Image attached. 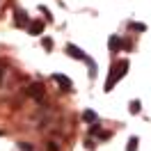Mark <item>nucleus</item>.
Returning <instances> with one entry per match:
<instances>
[{"label": "nucleus", "instance_id": "10", "mask_svg": "<svg viewBox=\"0 0 151 151\" xmlns=\"http://www.w3.org/2000/svg\"><path fill=\"white\" fill-rule=\"evenodd\" d=\"M128 110H131L133 114H137L140 112V101H131V108H128Z\"/></svg>", "mask_w": 151, "mask_h": 151}, {"label": "nucleus", "instance_id": "1", "mask_svg": "<svg viewBox=\"0 0 151 151\" xmlns=\"http://www.w3.org/2000/svg\"><path fill=\"white\" fill-rule=\"evenodd\" d=\"M126 69H128V60H122L117 66H112V73H110V78H108V83H105V92H110L112 89V85L119 80V78H124V73H126Z\"/></svg>", "mask_w": 151, "mask_h": 151}, {"label": "nucleus", "instance_id": "12", "mask_svg": "<svg viewBox=\"0 0 151 151\" xmlns=\"http://www.w3.org/2000/svg\"><path fill=\"white\" fill-rule=\"evenodd\" d=\"M48 151H60V147H57V142H48Z\"/></svg>", "mask_w": 151, "mask_h": 151}, {"label": "nucleus", "instance_id": "9", "mask_svg": "<svg viewBox=\"0 0 151 151\" xmlns=\"http://www.w3.org/2000/svg\"><path fill=\"white\" fill-rule=\"evenodd\" d=\"M137 142H140L137 137H131V140H128V147H126V151H135V149H137Z\"/></svg>", "mask_w": 151, "mask_h": 151}, {"label": "nucleus", "instance_id": "11", "mask_svg": "<svg viewBox=\"0 0 151 151\" xmlns=\"http://www.w3.org/2000/svg\"><path fill=\"white\" fill-rule=\"evenodd\" d=\"M131 28H133V30H140V32H144V30H147L142 23H131Z\"/></svg>", "mask_w": 151, "mask_h": 151}, {"label": "nucleus", "instance_id": "5", "mask_svg": "<svg viewBox=\"0 0 151 151\" xmlns=\"http://www.w3.org/2000/svg\"><path fill=\"white\" fill-rule=\"evenodd\" d=\"M28 30H30V35H41V32H44V23H41V21H32Z\"/></svg>", "mask_w": 151, "mask_h": 151}, {"label": "nucleus", "instance_id": "4", "mask_svg": "<svg viewBox=\"0 0 151 151\" xmlns=\"http://www.w3.org/2000/svg\"><path fill=\"white\" fill-rule=\"evenodd\" d=\"M53 78H55L57 83H60V85L64 87L66 92H69V89H71V87H73V85H71V80H69V78H66V76H62V73H55V76H53Z\"/></svg>", "mask_w": 151, "mask_h": 151}, {"label": "nucleus", "instance_id": "2", "mask_svg": "<svg viewBox=\"0 0 151 151\" xmlns=\"http://www.w3.org/2000/svg\"><path fill=\"white\" fill-rule=\"evenodd\" d=\"M66 53H69L71 57H78V60H83V62H87V66L92 69L89 73L94 76V71H96V64H94V62H92V60H89V57H87V55H85V53H83V50H80L78 46H73V44H69V46H66Z\"/></svg>", "mask_w": 151, "mask_h": 151}, {"label": "nucleus", "instance_id": "3", "mask_svg": "<svg viewBox=\"0 0 151 151\" xmlns=\"http://www.w3.org/2000/svg\"><path fill=\"white\" fill-rule=\"evenodd\" d=\"M28 94L32 96V99H37V101H41V99H44V85H39V83H35V85H30Z\"/></svg>", "mask_w": 151, "mask_h": 151}, {"label": "nucleus", "instance_id": "7", "mask_svg": "<svg viewBox=\"0 0 151 151\" xmlns=\"http://www.w3.org/2000/svg\"><path fill=\"white\" fill-rule=\"evenodd\" d=\"M83 119H85V122H89V124H96V122H99L96 112H92V110H85V112H83Z\"/></svg>", "mask_w": 151, "mask_h": 151}, {"label": "nucleus", "instance_id": "8", "mask_svg": "<svg viewBox=\"0 0 151 151\" xmlns=\"http://www.w3.org/2000/svg\"><path fill=\"white\" fill-rule=\"evenodd\" d=\"M16 23H19V25L28 23V14H25V12H16Z\"/></svg>", "mask_w": 151, "mask_h": 151}, {"label": "nucleus", "instance_id": "6", "mask_svg": "<svg viewBox=\"0 0 151 151\" xmlns=\"http://www.w3.org/2000/svg\"><path fill=\"white\" fill-rule=\"evenodd\" d=\"M108 46H110V50H112V53H117V50L122 48V39L112 35V37H110V41H108Z\"/></svg>", "mask_w": 151, "mask_h": 151}, {"label": "nucleus", "instance_id": "13", "mask_svg": "<svg viewBox=\"0 0 151 151\" xmlns=\"http://www.w3.org/2000/svg\"><path fill=\"white\" fill-rule=\"evenodd\" d=\"M2 76H5V64L0 62V85H2Z\"/></svg>", "mask_w": 151, "mask_h": 151}]
</instances>
